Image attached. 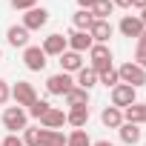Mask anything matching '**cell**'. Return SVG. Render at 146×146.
I'll return each mask as SVG.
<instances>
[{
  "label": "cell",
  "instance_id": "obj_36",
  "mask_svg": "<svg viewBox=\"0 0 146 146\" xmlns=\"http://www.w3.org/2000/svg\"><path fill=\"white\" fill-rule=\"evenodd\" d=\"M132 6L135 9H146V0H132Z\"/></svg>",
  "mask_w": 146,
  "mask_h": 146
},
{
  "label": "cell",
  "instance_id": "obj_22",
  "mask_svg": "<svg viewBox=\"0 0 146 146\" xmlns=\"http://www.w3.org/2000/svg\"><path fill=\"white\" fill-rule=\"evenodd\" d=\"M75 83H78L80 89H86V92H89V89L98 83V72H95V69H89V66H83V69L78 72V80H75Z\"/></svg>",
  "mask_w": 146,
  "mask_h": 146
},
{
  "label": "cell",
  "instance_id": "obj_28",
  "mask_svg": "<svg viewBox=\"0 0 146 146\" xmlns=\"http://www.w3.org/2000/svg\"><path fill=\"white\" fill-rule=\"evenodd\" d=\"M23 143L26 146H40V129H23Z\"/></svg>",
  "mask_w": 146,
  "mask_h": 146
},
{
  "label": "cell",
  "instance_id": "obj_18",
  "mask_svg": "<svg viewBox=\"0 0 146 146\" xmlns=\"http://www.w3.org/2000/svg\"><path fill=\"white\" fill-rule=\"evenodd\" d=\"M40 146H66V135L60 129H40Z\"/></svg>",
  "mask_w": 146,
  "mask_h": 146
},
{
  "label": "cell",
  "instance_id": "obj_4",
  "mask_svg": "<svg viewBox=\"0 0 146 146\" xmlns=\"http://www.w3.org/2000/svg\"><path fill=\"white\" fill-rule=\"evenodd\" d=\"M132 103H137V89H132V86H126V83H117V86L112 89V106L123 112V109L132 106Z\"/></svg>",
  "mask_w": 146,
  "mask_h": 146
},
{
  "label": "cell",
  "instance_id": "obj_32",
  "mask_svg": "<svg viewBox=\"0 0 146 146\" xmlns=\"http://www.w3.org/2000/svg\"><path fill=\"white\" fill-rule=\"evenodd\" d=\"M135 63H137L140 69H146V52H143V49H137V52H135Z\"/></svg>",
  "mask_w": 146,
  "mask_h": 146
},
{
  "label": "cell",
  "instance_id": "obj_39",
  "mask_svg": "<svg viewBox=\"0 0 146 146\" xmlns=\"http://www.w3.org/2000/svg\"><path fill=\"white\" fill-rule=\"evenodd\" d=\"M0 60H3V52H0Z\"/></svg>",
  "mask_w": 146,
  "mask_h": 146
},
{
  "label": "cell",
  "instance_id": "obj_34",
  "mask_svg": "<svg viewBox=\"0 0 146 146\" xmlns=\"http://www.w3.org/2000/svg\"><path fill=\"white\" fill-rule=\"evenodd\" d=\"M137 49H143V52H146V29H143V35L137 37Z\"/></svg>",
  "mask_w": 146,
  "mask_h": 146
},
{
  "label": "cell",
  "instance_id": "obj_12",
  "mask_svg": "<svg viewBox=\"0 0 146 146\" xmlns=\"http://www.w3.org/2000/svg\"><path fill=\"white\" fill-rule=\"evenodd\" d=\"M89 37H92L95 43H109V37H112V23H109V20H95V23L89 26Z\"/></svg>",
  "mask_w": 146,
  "mask_h": 146
},
{
  "label": "cell",
  "instance_id": "obj_16",
  "mask_svg": "<svg viewBox=\"0 0 146 146\" xmlns=\"http://www.w3.org/2000/svg\"><path fill=\"white\" fill-rule=\"evenodd\" d=\"M123 120L126 123H146V103H132V106H126L123 109Z\"/></svg>",
  "mask_w": 146,
  "mask_h": 146
},
{
  "label": "cell",
  "instance_id": "obj_17",
  "mask_svg": "<svg viewBox=\"0 0 146 146\" xmlns=\"http://www.w3.org/2000/svg\"><path fill=\"white\" fill-rule=\"evenodd\" d=\"M86 120H89V106H75L66 112V123H72L75 129H83Z\"/></svg>",
  "mask_w": 146,
  "mask_h": 146
},
{
  "label": "cell",
  "instance_id": "obj_20",
  "mask_svg": "<svg viewBox=\"0 0 146 146\" xmlns=\"http://www.w3.org/2000/svg\"><path fill=\"white\" fill-rule=\"evenodd\" d=\"M117 132H120V140H123L126 146H135V143L140 140V129H137V123H120Z\"/></svg>",
  "mask_w": 146,
  "mask_h": 146
},
{
  "label": "cell",
  "instance_id": "obj_30",
  "mask_svg": "<svg viewBox=\"0 0 146 146\" xmlns=\"http://www.w3.org/2000/svg\"><path fill=\"white\" fill-rule=\"evenodd\" d=\"M0 143H3V146H26V143H23V137H17V135H6Z\"/></svg>",
  "mask_w": 146,
  "mask_h": 146
},
{
  "label": "cell",
  "instance_id": "obj_2",
  "mask_svg": "<svg viewBox=\"0 0 146 146\" xmlns=\"http://www.w3.org/2000/svg\"><path fill=\"white\" fill-rule=\"evenodd\" d=\"M26 123H29V115H26V109H20V106H9V109L3 112V126L9 129V135H17V132H23V129H26Z\"/></svg>",
  "mask_w": 146,
  "mask_h": 146
},
{
  "label": "cell",
  "instance_id": "obj_7",
  "mask_svg": "<svg viewBox=\"0 0 146 146\" xmlns=\"http://www.w3.org/2000/svg\"><path fill=\"white\" fill-rule=\"evenodd\" d=\"M46 23H49V12L35 6V9H29V12L23 15V23H20V26L29 29V32H37V29H43Z\"/></svg>",
  "mask_w": 146,
  "mask_h": 146
},
{
  "label": "cell",
  "instance_id": "obj_24",
  "mask_svg": "<svg viewBox=\"0 0 146 146\" xmlns=\"http://www.w3.org/2000/svg\"><path fill=\"white\" fill-rule=\"evenodd\" d=\"M95 23V17H92V12H86V9H80L78 15H75V29L78 32H89V26Z\"/></svg>",
  "mask_w": 146,
  "mask_h": 146
},
{
  "label": "cell",
  "instance_id": "obj_11",
  "mask_svg": "<svg viewBox=\"0 0 146 146\" xmlns=\"http://www.w3.org/2000/svg\"><path fill=\"white\" fill-rule=\"evenodd\" d=\"M66 40H69V46H72V52H78V54H83V52H89V49L95 46V40L89 37V32H78V29L72 32V35H69Z\"/></svg>",
  "mask_w": 146,
  "mask_h": 146
},
{
  "label": "cell",
  "instance_id": "obj_19",
  "mask_svg": "<svg viewBox=\"0 0 146 146\" xmlns=\"http://www.w3.org/2000/svg\"><path fill=\"white\" fill-rule=\"evenodd\" d=\"M63 98H66V106H72V109H75V106H86V103H89V92L80 89V86H72Z\"/></svg>",
  "mask_w": 146,
  "mask_h": 146
},
{
  "label": "cell",
  "instance_id": "obj_6",
  "mask_svg": "<svg viewBox=\"0 0 146 146\" xmlns=\"http://www.w3.org/2000/svg\"><path fill=\"white\" fill-rule=\"evenodd\" d=\"M23 63H26L29 72H43V69H46V54H43V49H40V46H26V49H23Z\"/></svg>",
  "mask_w": 146,
  "mask_h": 146
},
{
  "label": "cell",
  "instance_id": "obj_14",
  "mask_svg": "<svg viewBox=\"0 0 146 146\" xmlns=\"http://www.w3.org/2000/svg\"><path fill=\"white\" fill-rule=\"evenodd\" d=\"M6 40H9V46H20V49H26L29 46V29H23V26H9V32H6Z\"/></svg>",
  "mask_w": 146,
  "mask_h": 146
},
{
  "label": "cell",
  "instance_id": "obj_37",
  "mask_svg": "<svg viewBox=\"0 0 146 146\" xmlns=\"http://www.w3.org/2000/svg\"><path fill=\"white\" fill-rule=\"evenodd\" d=\"M137 17H140V23H143V29H146V9H140V15H137Z\"/></svg>",
  "mask_w": 146,
  "mask_h": 146
},
{
  "label": "cell",
  "instance_id": "obj_25",
  "mask_svg": "<svg viewBox=\"0 0 146 146\" xmlns=\"http://www.w3.org/2000/svg\"><path fill=\"white\" fill-rule=\"evenodd\" d=\"M66 146H92V140H89V135L83 129H75V132L66 137Z\"/></svg>",
  "mask_w": 146,
  "mask_h": 146
},
{
  "label": "cell",
  "instance_id": "obj_8",
  "mask_svg": "<svg viewBox=\"0 0 146 146\" xmlns=\"http://www.w3.org/2000/svg\"><path fill=\"white\" fill-rule=\"evenodd\" d=\"M72 86H75V80H72V75H66V72H57V75H52V78L46 80L49 95H66Z\"/></svg>",
  "mask_w": 146,
  "mask_h": 146
},
{
  "label": "cell",
  "instance_id": "obj_21",
  "mask_svg": "<svg viewBox=\"0 0 146 146\" xmlns=\"http://www.w3.org/2000/svg\"><path fill=\"white\" fill-rule=\"evenodd\" d=\"M100 120H103V126L117 129V126L123 123V112H120V109H115V106H106V109H103V115H100Z\"/></svg>",
  "mask_w": 146,
  "mask_h": 146
},
{
  "label": "cell",
  "instance_id": "obj_26",
  "mask_svg": "<svg viewBox=\"0 0 146 146\" xmlns=\"http://www.w3.org/2000/svg\"><path fill=\"white\" fill-rule=\"evenodd\" d=\"M98 80H100L103 86H112V89H115V86L120 83V78H117V69H112V66H109L106 72H100V75H98Z\"/></svg>",
  "mask_w": 146,
  "mask_h": 146
},
{
  "label": "cell",
  "instance_id": "obj_40",
  "mask_svg": "<svg viewBox=\"0 0 146 146\" xmlns=\"http://www.w3.org/2000/svg\"><path fill=\"white\" fill-rule=\"evenodd\" d=\"M0 146H3V143H0Z\"/></svg>",
  "mask_w": 146,
  "mask_h": 146
},
{
  "label": "cell",
  "instance_id": "obj_9",
  "mask_svg": "<svg viewBox=\"0 0 146 146\" xmlns=\"http://www.w3.org/2000/svg\"><path fill=\"white\" fill-rule=\"evenodd\" d=\"M66 46H69V40H66L63 35H49V37H43V46H40V49H43L46 57H49V54H52V57H60V54L66 52Z\"/></svg>",
  "mask_w": 146,
  "mask_h": 146
},
{
  "label": "cell",
  "instance_id": "obj_33",
  "mask_svg": "<svg viewBox=\"0 0 146 146\" xmlns=\"http://www.w3.org/2000/svg\"><path fill=\"white\" fill-rule=\"evenodd\" d=\"M112 6H117V9H132V0H112Z\"/></svg>",
  "mask_w": 146,
  "mask_h": 146
},
{
  "label": "cell",
  "instance_id": "obj_35",
  "mask_svg": "<svg viewBox=\"0 0 146 146\" xmlns=\"http://www.w3.org/2000/svg\"><path fill=\"white\" fill-rule=\"evenodd\" d=\"M92 3H95V0H78V6H80V9H86V12L92 9Z\"/></svg>",
  "mask_w": 146,
  "mask_h": 146
},
{
  "label": "cell",
  "instance_id": "obj_13",
  "mask_svg": "<svg viewBox=\"0 0 146 146\" xmlns=\"http://www.w3.org/2000/svg\"><path fill=\"white\" fill-rule=\"evenodd\" d=\"M60 69L66 72V75H69V72H80V69H83V54L66 49V52L60 54Z\"/></svg>",
  "mask_w": 146,
  "mask_h": 146
},
{
  "label": "cell",
  "instance_id": "obj_29",
  "mask_svg": "<svg viewBox=\"0 0 146 146\" xmlns=\"http://www.w3.org/2000/svg\"><path fill=\"white\" fill-rule=\"evenodd\" d=\"M35 3H37V0H12V6H15V9H20V12L35 9Z\"/></svg>",
  "mask_w": 146,
  "mask_h": 146
},
{
  "label": "cell",
  "instance_id": "obj_1",
  "mask_svg": "<svg viewBox=\"0 0 146 146\" xmlns=\"http://www.w3.org/2000/svg\"><path fill=\"white\" fill-rule=\"evenodd\" d=\"M117 78H120V83H126L132 89H140V86H146V69H140L135 60H129L117 69Z\"/></svg>",
  "mask_w": 146,
  "mask_h": 146
},
{
  "label": "cell",
  "instance_id": "obj_23",
  "mask_svg": "<svg viewBox=\"0 0 146 146\" xmlns=\"http://www.w3.org/2000/svg\"><path fill=\"white\" fill-rule=\"evenodd\" d=\"M112 9H115V6H112V0H95L89 12H92V17H95V20H109Z\"/></svg>",
  "mask_w": 146,
  "mask_h": 146
},
{
  "label": "cell",
  "instance_id": "obj_15",
  "mask_svg": "<svg viewBox=\"0 0 146 146\" xmlns=\"http://www.w3.org/2000/svg\"><path fill=\"white\" fill-rule=\"evenodd\" d=\"M63 123H66V112H63V109H54V106L40 117V126H43V129H60Z\"/></svg>",
  "mask_w": 146,
  "mask_h": 146
},
{
  "label": "cell",
  "instance_id": "obj_31",
  "mask_svg": "<svg viewBox=\"0 0 146 146\" xmlns=\"http://www.w3.org/2000/svg\"><path fill=\"white\" fill-rule=\"evenodd\" d=\"M9 98H12V89H9V83H6V80H0V106H3Z\"/></svg>",
  "mask_w": 146,
  "mask_h": 146
},
{
  "label": "cell",
  "instance_id": "obj_10",
  "mask_svg": "<svg viewBox=\"0 0 146 146\" xmlns=\"http://www.w3.org/2000/svg\"><path fill=\"white\" fill-rule=\"evenodd\" d=\"M117 29H120V35H123V37H140V35H143V23H140V17H137V15H123Z\"/></svg>",
  "mask_w": 146,
  "mask_h": 146
},
{
  "label": "cell",
  "instance_id": "obj_38",
  "mask_svg": "<svg viewBox=\"0 0 146 146\" xmlns=\"http://www.w3.org/2000/svg\"><path fill=\"white\" fill-rule=\"evenodd\" d=\"M92 146H115V143H109V140H95Z\"/></svg>",
  "mask_w": 146,
  "mask_h": 146
},
{
  "label": "cell",
  "instance_id": "obj_3",
  "mask_svg": "<svg viewBox=\"0 0 146 146\" xmlns=\"http://www.w3.org/2000/svg\"><path fill=\"white\" fill-rule=\"evenodd\" d=\"M89 57H92V66H89V69H95L98 75L112 66V49H109L106 43H95V46L89 49Z\"/></svg>",
  "mask_w": 146,
  "mask_h": 146
},
{
  "label": "cell",
  "instance_id": "obj_5",
  "mask_svg": "<svg viewBox=\"0 0 146 146\" xmlns=\"http://www.w3.org/2000/svg\"><path fill=\"white\" fill-rule=\"evenodd\" d=\"M12 98H15V103L23 109V106H32V103L37 100V92H35V86H32V83L17 80V83L12 86Z\"/></svg>",
  "mask_w": 146,
  "mask_h": 146
},
{
  "label": "cell",
  "instance_id": "obj_27",
  "mask_svg": "<svg viewBox=\"0 0 146 146\" xmlns=\"http://www.w3.org/2000/svg\"><path fill=\"white\" fill-rule=\"evenodd\" d=\"M49 109H52V106H49V103H46V100H35V103H32V106H29V115H32V117H37V120H40V117H43V115H46V112H49Z\"/></svg>",
  "mask_w": 146,
  "mask_h": 146
}]
</instances>
